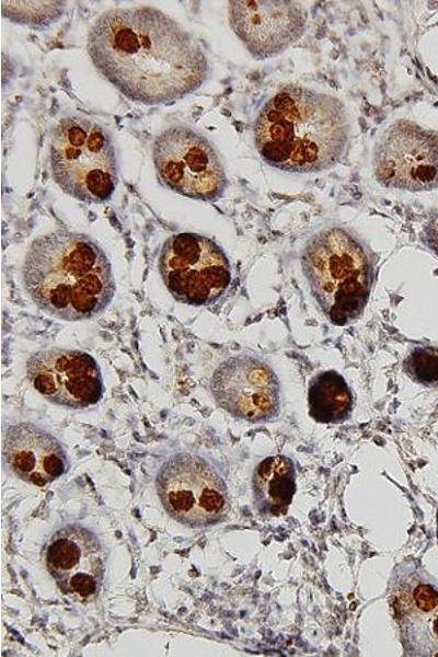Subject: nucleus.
<instances>
[{
	"mask_svg": "<svg viewBox=\"0 0 438 657\" xmlns=\"http://www.w3.org/2000/svg\"><path fill=\"white\" fill-rule=\"evenodd\" d=\"M431 631L434 638L438 641V611H436L435 618L433 619Z\"/></svg>",
	"mask_w": 438,
	"mask_h": 657,
	"instance_id": "6ab92c4d",
	"label": "nucleus"
},
{
	"mask_svg": "<svg viewBox=\"0 0 438 657\" xmlns=\"http://www.w3.org/2000/svg\"><path fill=\"white\" fill-rule=\"evenodd\" d=\"M153 162L161 182L172 191L198 200H216L227 176L210 142L185 126H172L154 140Z\"/></svg>",
	"mask_w": 438,
	"mask_h": 657,
	"instance_id": "0eeeda50",
	"label": "nucleus"
},
{
	"mask_svg": "<svg viewBox=\"0 0 438 657\" xmlns=\"http://www.w3.org/2000/svg\"><path fill=\"white\" fill-rule=\"evenodd\" d=\"M23 281L41 310L66 321L97 315L111 303L115 291L103 250L90 237L64 230L32 242L23 265Z\"/></svg>",
	"mask_w": 438,
	"mask_h": 657,
	"instance_id": "7ed1b4c3",
	"label": "nucleus"
},
{
	"mask_svg": "<svg viewBox=\"0 0 438 657\" xmlns=\"http://www.w3.org/2000/svg\"><path fill=\"white\" fill-rule=\"evenodd\" d=\"M437 539H438V512H437Z\"/></svg>",
	"mask_w": 438,
	"mask_h": 657,
	"instance_id": "aec40b11",
	"label": "nucleus"
},
{
	"mask_svg": "<svg viewBox=\"0 0 438 657\" xmlns=\"http://www.w3.org/2000/svg\"><path fill=\"white\" fill-rule=\"evenodd\" d=\"M159 267L171 295L193 306L217 300L231 279L222 250L210 239L192 232L173 234L165 241Z\"/></svg>",
	"mask_w": 438,
	"mask_h": 657,
	"instance_id": "6e6552de",
	"label": "nucleus"
},
{
	"mask_svg": "<svg viewBox=\"0 0 438 657\" xmlns=\"http://www.w3.org/2000/svg\"><path fill=\"white\" fill-rule=\"evenodd\" d=\"M404 371L415 382L438 388V347L418 346L404 359Z\"/></svg>",
	"mask_w": 438,
	"mask_h": 657,
	"instance_id": "f3484780",
	"label": "nucleus"
},
{
	"mask_svg": "<svg viewBox=\"0 0 438 657\" xmlns=\"http://www.w3.org/2000/svg\"><path fill=\"white\" fill-rule=\"evenodd\" d=\"M229 21L251 55L269 58L304 33L307 14L295 1H230Z\"/></svg>",
	"mask_w": 438,
	"mask_h": 657,
	"instance_id": "ddd939ff",
	"label": "nucleus"
},
{
	"mask_svg": "<svg viewBox=\"0 0 438 657\" xmlns=\"http://www.w3.org/2000/svg\"><path fill=\"white\" fill-rule=\"evenodd\" d=\"M210 390L221 408L247 422H270L280 412L278 379L257 357L238 355L222 361L214 371Z\"/></svg>",
	"mask_w": 438,
	"mask_h": 657,
	"instance_id": "9d476101",
	"label": "nucleus"
},
{
	"mask_svg": "<svg viewBox=\"0 0 438 657\" xmlns=\"http://www.w3.org/2000/svg\"><path fill=\"white\" fill-rule=\"evenodd\" d=\"M155 486L166 512L192 528L218 522L230 507L221 476L208 462L194 454L171 457L161 466Z\"/></svg>",
	"mask_w": 438,
	"mask_h": 657,
	"instance_id": "423d86ee",
	"label": "nucleus"
},
{
	"mask_svg": "<svg viewBox=\"0 0 438 657\" xmlns=\"http://www.w3.org/2000/svg\"><path fill=\"white\" fill-rule=\"evenodd\" d=\"M45 563L69 598L88 602L97 596L105 563L102 545L91 531L77 525L56 531L46 546Z\"/></svg>",
	"mask_w": 438,
	"mask_h": 657,
	"instance_id": "f8f14e48",
	"label": "nucleus"
},
{
	"mask_svg": "<svg viewBox=\"0 0 438 657\" xmlns=\"http://www.w3.org/2000/svg\"><path fill=\"white\" fill-rule=\"evenodd\" d=\"M425 242L438 256V211L434 214L424 228Z\"/></svg>",
	"mask_w": 438,
	"mask_h": 657,
	"instance_id": "a211bd4d",
	"label": "nucleus"
},
{
	"mask_svg": "<svg viewBox=\"0 0 438 657\" xmlns=\"http://www.w3.org/2000/svg\"><path fill=\"white\" fill-rule=\"evenodd\" d=\"M87 47L107 81L148 105L169 104L196 91L209 71L194 36L152 7L105 11L93 23Z\"/></svg>",
	"mask_w": 438,
	"mask_h": 657,
	"instance_id": "f257e3e1",
	"label": "nucleus"
},
{
	"mask_svg": "<svg viewBox=\"0 0 438 657\" xmlns=\"http://www.w3.org/2000/svg\"><path fill=\"white\" fill-rule=\"evenodd\" d=\"M50 168L56 184L85 203L110 199L118 181L116 152L108 132L79 116L64 117L55 127Z\"/></svg>",
	"mask_w": 438,
	"mask_h": 657,
	"instance_id": "39448f33",
	"label": "nucleus"
},
{
	"mask_svg": "<svg viewBox=\"0 0 438 657\" xmlns=\"http://www.w3.org/2000/svg\"><path fill=\"white\" fill-rule=\"evenodd\" d=\"M348 131V117L339 100L287 85L262 107L254 125V141L269 165L309 173L330 169L339 160Z\"/></svg>",
	"mask_w": 438,
	"mask_h": 657,
	"instance_id": "f03ea898",
	"label": "nucleus"
},
{
	"mask_svg": "<svg viewBox=\"0 0 438 657\" xmlns=\"http://www.w3.org/2000/svg\"><path fill=\"white\" fill-rule=\"evenodd\" d=\"M301 264L321 310L336 325L356 320L365 309L372 268L362 245L341 228H327L307 243Z\"/></svg>",
	"mask_w": 438,
	"mask_h": 657,
	"instance_id": "20e7f679",
	"label": "nucleus"
},
{
	"mask_svg": "<svg viewBox=\"0 0 438 657\" xmlns=\"http://www.w3.org/2000/svg\"><path fill=\"white\" fill-rule=\"evenodd\" d=\"M310 416L322 424H341L353 412L354 399L345 379L334 370L315 374L308 388Z\"/></svg>",
	"mask_w": 438,
	"mask_h": 657,
	"instance_id": "dca6fc26",
	"label": "nucleus"
},
{
	"mask_svg": "<svg viewBox=\"0 0 438 657\" xmlns=\"http://www.w3.org/2000/svg\"><path fill=\"white\" fill-rule=\"evenodd\" d=\"M3 458L16 475L36 486L49 484L66 469V454L59 441L27 423L8 427Z\"/></svg>",
	"mask_w": 438,
	"mask_h": 657,
	"instance_id": "4468645a",
	"label": "nucleus"
},
{
	"mask_svg": "<svg viewBox=\"0 0 438 657\" xmlns=\"http://www.w3.org/2000/svg\"><path fill=\"white\" fill-rule=\"evenodd\" d=\"M296 468L291 459L273 456L255 469L253 488L257 508L268 516L285 515L296 493Z\"/></svg>",
	"mask_w": 438,
	"mask_h": 657,
	"instance_id": "2eb2a0df",
	"label": "nucleus"
},
{
	"mask_svg": "<svg viewBox=\"0 0 438 657\" xmlns=\"http://www.w3.org/2000/svg\"><path fill=\"white\" fill-rule=\"evenodd\" d=\"M373 172L385 187L424 191L438 186V135L408 120L392 124L376 145Z\"/></svg>",
	"mask_w": 438,
	"mask_h": 657,
	"instance_id": "1a4fd4ad",
	"label": "nucleus"
},
{
	"mask_svg": "<svg viewBox=\"0 0 438 657\" xmlns=\"http://www.w3.org/2000/svg\"><path fill=\"white\" fill-rule=\"evenodd\" d=\"M26 374L38 393L66 407H88L103 394L100 367L91 355L81 350H39L27 360Z\"/></svg>",
	"mask_w": 438,
	"mask_h": 657,
	"instance_id": "9b49d317",
	"label": "nucleus"
}]
</instances>
